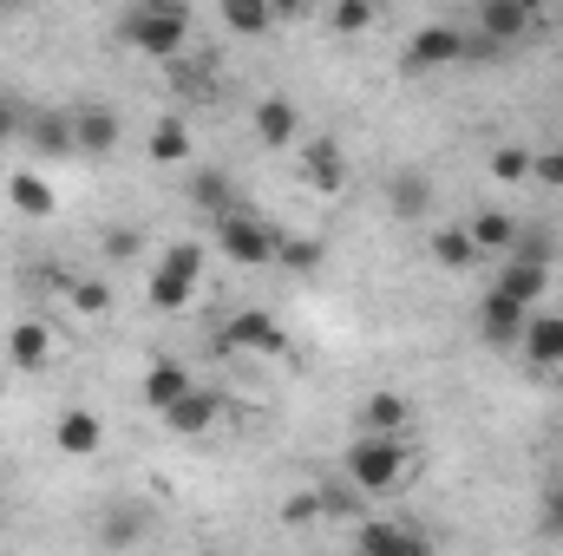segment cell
I'll use <instances>...</instances> for the list:
<instances>
[{
	"instance_id": "1",
	"label": "cell",
	"mask_w": 563,
	"mask_h": 556,
	"mask_svg": "<svg viewBox=\"0 0 563 556\" xmlns=\"http://www.w3.org/2000/svg\"><path fill=\"white\" fill-rule=\"evenodd\" d=\"M407 465H413V452L400 445V438H354L347 445V458H341V478L361 491V498H387L400 478H407Z\"/></svg>"
},
{
	"instance_id": "2",
	"label": "cell",
	"mask_w": 563,
	"mask_h": 556,
	"mask_svg": "<svg viewBox=\"0 0 563 556\" xmlns=\"http://www.w3.org/2000/svg\"><path fill=\"white\" fill-rule=\"evenodd\" d=\"M119 33H125L139 53H151V59H170V53L184 46V33H190V7H184V0H144V7H132V13L119 20Z\"/></svg>"
},
{
	"instance_id": "3",
	"label": "cell",
	"mask_w": 563,
	"mask_h": 556,
	"mask_svg": "<svg viewBox=\"0 0 563 556\" xmlns=\"http://www.w3.org/2000/svg\"><path fill=\"white\" fill-rule=\"evenodd\" d=\"M197 276H203V249L197 243H177V249H164V263L151 269V308L157 314H177V308H190V294H197Z\"/></svg>"
},
{
	"instance_id": "4",
	"label": "cell",
	"mask_w": 563,
	"mask_h": 556,
	"mask_svg": "<svg viewBox=\"0 0 563 556\" xmlns=\"http://www.w3.org/2000/svg\"><path fill=\"white\" fill-rule=\"evenodd\" d=\"M217 249H223L230 263H243V269H263V263H276V230L256 223V216L236 203V210L217 216Z\"/></svg>"
},
{
	"instance_id": "5",
	"label": "cell",
	"mask_w": 563,
	"mask_h": 556,
	"mask_svg": "<svg viewBox=\"0 0 563 556\" xmlns=\"http://www.w3.org/2000/svg\"><path fill=\"white\" fill-rule=\"evenodd\" d=\"M223 347H236V354H263V360H288V354H295L288 327H282L269 308H243V314H230Z\"/></svg>"
},
{
	"instance_id": "6",
	"label": "cell",
	"mask_w": 563,
	"mask_h": 556,
	"mask_svg": "<svg viewBox=\"0 0 563 556\" xmlns=\"http://www.w3.org/2000/svg\"><path fill=\"white\" fill-rule=\"evenodd\" d=\"M354 551L361 556H432V537L407 518H367L354 531Z\"/></svg>"
},
{
	"instance_id": "7",
	"label": "cell",
	"mask_w": 563,
	"mask_h": 556,
	"mask_svg": "<svg viewBox=\"0 0 563 556\" xmlns=\"http://www.w3.org/2000/svg\"><path fill=\"white\" fill-rule=\"evenodd\" d=\"M73 144H79V157H112L119 151V112L99 99L73 105Z\"/></svg>"
},
{
	"instance_id": "8",
	"label": "cell",
	"mask_w": 563,
	"mask_h": 556,
	"mask_svg": "<svg viewBox=\"0 0 563 556\" xmlns=\"http://www.w3.org/2000/svg\"><path fill=\"white\" fill-rule=\"evenodd\" d=\"M26 144L40 157H79V144H73V105H33L26 112Z\"/></svg>"
},
{
	"instance_id": "9",
	"label": "cell",
	"mask_w": 563,
	"mask_h": 556,
	"mask_svg": "<svg viewBox=\"0 0 563 556\" xmlns=\"http://www.w3.org/2000/svg\"><path fill=\"white\" fill-rule=\"evenodd\" d=\"M459 26H445V20H426L420 33L407 40V73H432V66H452L459 59Z\"/></svg>"
},
{
	"instance_id": "10",
	"label": "cell",
	"mask_w": 563,
	"mask_h": 556,
	"mask_svg": "<svg viewBox=\"0 0 563 556\" xmlns=\"http://www.w3.org/2000/svg\"><path fill=\"white\" fill-rule=\"evenodd\" d=\"M432 203H439V190H432V177L426 170H394L387 177V210L400 216V223H420V216H432Z\"/></svg>"
},
{
	"instance_id": "11",
	"label": "cell",
	"mask_w": 563,
	"mask_h": 556,
	"mask_svg": "<svg viewBox=\"0 0 563 556\" xmlns=\"http://www.w3.org/2000/svg\"><path fill=\"white\" fill-rule=\"evenodd\" d=\"M301 177H308V190H321V197H341L347 190V151L334 138H314L301 151Z\"/></svg>"
},
{
	"instance_id": "12",
	"label": "cell",
	"mask_w": 563,
	"mask_h": 556,
	"mask_svg": "<svg viewBox=\"0 0 563 556\" xmlns=\"http://www.w3.org/2000/svg\"><path fill=\"white\" fill-rule=\"evenodd\" d=\"M525 321H531V308H518V301H505L498 288L478 301V334L492 341V347H518L525 341Z\"/></svg>"
},
{
	"instance_id": "13",
	"label": "cell",
	"mask_w": 563,
	"mask_h": 556,
	"mask_svg": "<svg viewBox=\"0 0 563 556\" xmlns=\"http://www.w3.org/2000/svg\"><path fill=\"white\" fill-rule=\"evenodd\" d=\"M531 26H538V13H531L525 0H478V33H485V40L511 46V40H525Z\"/></svg>"
},
{
	"instance_id": "14",
	"label": "cell",
	"mask_w": 563,
	"mask_h": 556,
	"mask_svg": "<svg viewBox=\"0 0 563 556\" xmlns=\"http://www.w3.org/2000/svg\"><path fill=\"white\" fill-rule=\"evenodd\" d=\"M53 445H59L66 458H92V452L106 445V419L86 413V407H66V413H59V425H53Z\"/></svg>"
},
{
	"instance_id": "15",
	"label": "cell",
	"mask_w": 563,
	"mask_h": 556,
	"mask_svg": "<svg viewBox=\"0 0 563 556\" xmlns=\"http://www.w3.org/2000/svg\"><path fill=\"white\" fill-rule=\"evenodd\" d=\"M505 301H518V308H544V288H551V269L544 263H498V281H492Z\"/></svg>"
},
{
	"instance_id": "16",
	"label": "cell",
	"mask_w": 563,
	"mask_h": 556,
	"mask_svg": "<svg viewBox=\"0 0 563 556\" xmlns=\"http://www.w3.org/2000/svg\"><path fill=\"white\" fill-rule=\"evenodd\" d=\"M223 419V393H210V387H190L170 413H164V425L177 432V438H197V432H210Z\"/></svg>"
},
{
	"instance_id": "17",
	"label": "cell",
	"mask_w": 563,
	"mask_h": 556,
	"mask_svg": "<svg viewBox=\"0 0 563 556\" xmlns=\"http://www.w3.org/2000/svg\"><path fill=\"white\" fill-rule=\"evenodd\" d=\"M407 419H413V407H407L400 393H367V400H361V413H354V425H361L367 438H400V432H407Z\"/></svg>"
},
{
	"instance_id": "18",
	"label": "cell",
	"mask_w": 563,
	"mask_h": 556,
	"mask_svg": "<svg viewBox=\"0 0 563 556\" xmlns=\"http://www.w3.org/2000/svg\"><path fill=\"white\" fill-rule=\"evenodd\" d=\"M465 236H472V249L478 256H511V243H518V223L505 216V210H472V223H465Z\"/></svg>"
},
{
	"instance_id": "19",
	"label": "cell",
	"mask_w": 563,
	"mask_h": 556,
	"mask_svg": "<svg viewBox=\"0 0 563 556\" xmlns=\"http://www.w3.org/2000/svg\"><path fill=\"white\" fill-rule=\"evenodd\" d=\"M7 360H13L20 374H40V367L53 360V334H46L40 321H13V334H7Z\"/></svg>"
},
{
	"instance_id": "20",
	"label": "cell",
	"mask_w": 563,
	"mask_h": 556,
	"mask_svg": "<svg viewBox=\"0 0 563 556\" xmlns=\"http://www.w3.org/2000/svg\"><path fill=\"white\" fill-rule=\"evenodd\" d=\"M190 387H197V380H190L177 360H151V367H144V407H157V413H170Z\"/></svg>"
},
{
	"instance_id": "21",
	"label": "cell",
	"mask_w": 563,
	"mask_h": 556,
	"mask_svg": "<svg viewBox=\"0 0 563 556\" xmlns=\"http://www.w3.org/2000/svg\"><path fill=\"white\" fill-rule=\"evenodd\" d=\"M295 132H301V112H295V99L269 92V99L256 105V138L269 144V151H282V144H295Z\"/></svg>"
},
{
	"instance_id": "22",
	"label": "cell",
	"mask_w": 563,
	"mask_h": 556,
	"mask_svg": "<svg viewBox=\"0 0 563 556\" xmlns=\"http://www.w3.org/2000/svg\"><path fill=\"white\" fill-rule=\"evenodd\" d=\"M518 347L531 354V367H563V314H531Z\"/></svg>"
},
{
	"instance_id": "23",
	"label": "cell",
	"mask_w": 563,
	"mask_h": 556,
	"mask_svg": "<svg viewBox=\"0 0 563 556\" xmlns=\"http://www.w3.org/2000/svg\"><path fill=\"white\" fill-rule=\"evenodd\" d=\"M7 203L40 223V216H53V184H46L40 170H13V177H7Z\"/></svg>"
},
{
	"instance_id": "24",
	"label": "cell",
	"mask_w": 563,
	"mask_h": 556,
	"mask_svg": "<svg viewBox=\"0 0 563 556\" xmlns=\"http://www.w3.org/2000/svg\"><path fill=\"white\" fill-rule=\"evenodd\" d=\"M190 203H197V210H210V216H223V210H236V190H230V170H217V164H203V170H190Z\"/></svg>"
},
{
	"instance_id": "25",
	"label": "cell",
	"mask_w": 563,
	"mask_h": 556,
	"mask_svg": "<svg viewBox=\"0 0 563 556\" xmlns=\"http://www.w3.org/2000/svg\"><path fill=\"white\" fill-rule=\"evenodd\" d=\"M314 498H321V518H347V524H367V498H361L347 478H321V485H314Z\"/></svg>"
},
{
	"instance_id": "26",
	"label": "cell",
	"mask_w": 563,
	"mask_h": 556,
	"mask_svg": "<svg viewBox=\"0 0 563 556\" xmlns=\"http://www.w3.org/2000/svg\"><path fill=\"white\" fill-rule=\"evenodd\" d=\"M184 157H190V125L177 112H164L151 125V164H184Z\"/></svg>"
},
{
	"instance_id": "27",
	"label": "cell",
	"mask_w": 563,
	"mask_h": 556,
	"mask_svg": "<svg viewBox=\"0 0 563 556\" xmlns=\"http://www.w3.org/2000/svg\"><path fill=\"white\" fill-rule=\"evenodd\" d=\"M321 236H288V230H276V263L288 269V276H308V269H321Z\"/></svg>"
},
{
	"instance_id": "28",
	"label": "cell",
	"mask_w": 563,
	"mask_h": 556,
	"mask_svg": "<svg viewBox=\"0 0 563 556\" xmlns=\"http://www.w3.org/2000/svg\"><path fill=\"white\" fill-rule=\"evenodd\" d=\"M432 263L459 276V269H472V263H485V256L472 249V236H465V230H432Z\"/></svg>"
},
{
	"instance_id": "29",
	"label": "cell",
	"mask_w": 563,
	"mask_h": 556,
	"mask_svg": "<svg viewBox=\"0 0 563 556\" xmlns=\"http://www.w3.org/2000/svg\"><path fill=\"white\" fill-rule=\"evenodd\" d=\"M223 26L230 33H269L276 26V7L269 0H223Z\"/></svg>"
},
{
	"instance_id": "30",
	"label": "cell",
	"mask_w": 563,
	"mask_h": 556,
	"mask_svg": "<svg viewBox=\"0 0 563 556\" xmlns=\"http://www.w3.org/2000/svg\"><path fill=\"white\" fill-rule=\"evenodd\" d=\"M99 537H106V551H125V544H139V537H144V511H139V504H112Z\"/></svg>"
},
{
	"instance_id": "31",
	"label": "cell",
	"mask_w": 563,
	"mask_h": 556,
	"mask_svg": "<svg viewBox=\"0 0 563 556\" xmlns=\"http://www.w3.org/2000/svg\"><path fill=\"white\" fill-rule=\"evenodd\" d=\"M531 157H538V151H525V144H498V151H492V177H498V184H525V177H531Z\"/></svg>"
},
{
	"instance_id": "32",
	"label": "cell",
	"mask_w": 563,
	"mask_h": 556,
	"mask_svg": "<svg viewBox=\"0 0 563 556\" xmlns=\"http://www.w3.org/2000/svg\"><path fill=\"white\" fill-rule=\"evenodd\" d=\"M551 249H558V243H551V230H518V243H511V256H505V263H544V269H551Z\"/></svg>"
},
{
	"instance_id": "33",
	"label": "cell",
	"mask_w": 563,
	"mask_h": 556,
	"mask_svg": "<svg viewBox=\"0 0 563 556\" xmlns=\"http://www.w3.org/2000/svg\"><path fill=\"white\" fill-rule=\"evenodd\" d=\"M328 26H334V33H367V26H374V7H367V0H334Z\"/></svg>"
},
{
	"instance_id": "34",
	"label": "cell",
	"mask_w": 563,
	"mask_h": 556,
	"mask_svg": "<svg viewBox=\"0 0 563 556\" xmlns=\"http://www.w3.org/2000/svg\"><path fill=\"white\" fill-rule=\"evenodd\" d=\"M321 518V498L314 491H295V498H282V524H295V531H308Z\"/></svg>"
},
{
	"instance_id": "35",
	"label": "cell",
	"mask_w": 563,
	"mask_h": 556,
	"mask_svg": "<svg viewBox=\"0 0 563 556\" xmlns=\"http://www.w3.org/2000/svg\"><path fill=\"white\" fill-rule=\"evenodd\" d=\"M26 112H33L26 99H7V92H0V144L26 138Z\"/></svg>"
},
{
	"instance_id": "36",
	"label": "cell",
	"mask_w": 563,
	"mask_h": 556,
	"mask_svg": "<svg viewBox=\"0 0 563 556\" xmlns=\"http://www.w3.org/2000/svg\"><path fill=\"white\" fill-rule=\"evenodd\" d=\"M538 531H544V537H563V478L538 498Z\"/></svg>"
},
{
	"instance_id": "37",
	"label": "cell",
	"mask_w": 563,
	"mask_h": 556,
	"mask_svg": "<svg viewBox=\"0 0 563 556\" xmlns=\"http://www.w3.org/2000/svg\"><path fill=\"white\" fill-rule=\"evenodd\" d=\"M73 308L79 314H106L112 308V288L106 281H73Z\"/></svg>"
},
{
	"instance_id": "38",
	"label": "cell",
	"mask_w": 563,
	"mask_h": 556,
	"mask_svg": "<svg viewBox=\"0 0 563 556\" xmlns=\"http://www.w3.org/2000/svg\"><path fill=\"white\" fill-rule=\"evenodd\" d=\"M99 249H106V263H132V256L144 249V236H139V230H106V243H99Z\"/></svg>"
},
{
	"instance_id": "39",
	"label": "cell",
	"mask_w": 563,
	"mask_h": 556,
	"mask_svg": "<svg viewBox=\"0 0 563 556\" xmlns=\"http://www.w3.org/2000/svg\"><path fill=\"white\" fill-rule=\"evenodd\" d=\"M531 177H538V184H551V190H563V144H551L544 157H531Z\"/></svg>"
},
{
	"instance_id": "40",
	"label": "cell",
	"mask_w": 563,
	"mask_h": 556,
	"mask_svg": "<svg viewBox=\"0 0 563 556\" xmlns=\"http://www.w3.org/2000/svg\"><path fill=\"white\" fill-rule=\"evenodd\" d=\"M459 59H478V66H485V59H505V46L485 40V33H465V40H459Z\"/></svg>"
}]
</instances>
